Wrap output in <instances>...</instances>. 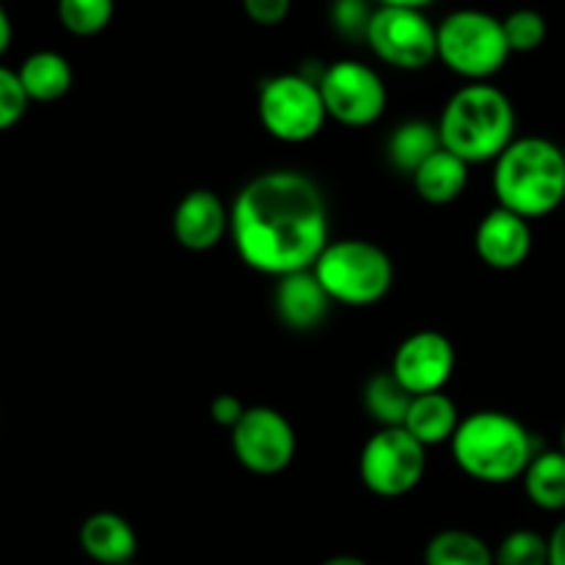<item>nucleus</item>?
Here are the masks:
<instances>
[{
	"instance_id": "obj_1",
	"label": "nucleus",
	"mask_w": 565,
	"mask_h": 565,
	"mask_svg": "<svg viewBox=\"0 0 565 565\" xmlns=\"http://www.w3.org/2000/svg\"><path fill=\"white\" fill-rule=\"evenodd\" d=\"M230 235L243 263L259 274L281 279L312 270L329 246L323 191L301 171H265L232 202Z\"/></svg>"
},
{
	"instance_id": "obj_2",
	"label": "nucleus",
	"mask_w": 565,
	"mask_h": 565,
	"mask_svg": "<svg viewBox=\"0 0 565 565\" xmlns=\"http://www.w3.org/2000/svg\"><path fill=\"white\" fill-rule=\"evenodd\" d=\"M441 147L463 163H489L516 141L511 97L491 83H467L447 99L439 119Z\"/></svg>"
},
{
	"instance_id": "obj_3",
	"label": "nucleus",
	"mask_w": 565,
	"mask_h": 565,
	"mask_svg": "<svg viewBox=\"0 0 565 565\" xmlns=\"http://www.w3.org/2000/svg\"><path fill=\"white\" fill-rule=\"evenodd\" d=\"M497 207H505L522 218H544L565 202V158L563 147L550 138H516L494 160Z\"/></svg>"
},
{
	"instance_id": "obj_4",
	"label": "nucleus",
	"mask_w": 565,
	"mask_h": 565,
	"mask_svg": "<svg viewBox=\"0 0 565 565\" xmlns=\"http://www.w3.org/2000/svg\"><path fill=\"white\" fill-rule=\"evenodd\" d=\"M452 461L478 483L502 486L524 478L535 458L533 434L505 412H475L461 419L450 441Z\"/></svg>"
},
{
	"instance_id": "obj_5",
	"label": "nucleus",
	"mask_w": 565,
	"mask_h": 565,
	"mask_svg": "<svg viewBox=\"0 0 565 565\" xmlns=\"http://www.w3.org/2000/svg\"><path fill=\"white\" fill-rule=\"evenodd\" d=\"M312 274L331 303L345 307H373L390 296L395 285V265L390 254L370 241L348 237L323 248Z\"/></svg>"
},
{
	"instance_id": "obj_6",
	"label": "nucleus",
	"mask_w": 565,
	"mask_h": 565,
	"mask_svg": "<svg viewBox=\"0 0 565 565\" xmlns=\"http://www.w3.org/2000/svg\"><path fill=\"white\" fill-rule=\"evenodd\" d=\"M439 61L469 83H486L511 58L502 20L480 9H458L436 25Z\"/></svg>"
},
{
	"instance_id": "obj_7",
	"label": "nucleus",
	"mask_w": 565,
	"mask_h": 565,
	"mask_svg": "<svg viewBox=\"0 0 565 565\" xmlns=\"http://www.w3.org/2000/svg\"><path fill=\"white\" fill-rule=\"evenodd\" d=\"M257 114L268 136L285 143L312 141L329 119L318 81L298 72L268 77L259 86Z\"/></svg>"
},
{
	"instance_id": "obj_8",
	"label": "nucleus",
	"mask_w": 565,
	"mask_h": 565,
	"mask_svg": "<svg viewBox=\"0 0 565 565\" xmlns=\"http://www.w3.org/2000/svg\"><path fill=\"white\" fill-rule=\"evenodd\" d=\"M428 447L419 445L406 428H379L362 447L359 478L370 494L381 500L406 497L423 483Z\"/></svg>"
},
{
	"instance_id": "obj_9",
	"label": "nucleus",
	"mask_w": 565,
	"mask_h": 565,
	"mask_svg": "<svg viewBox=\"0 0 565 565\" xmlns=\"http://www.w3.org/2000/svg\"><path fill=\"white\" fill-rule=\"evenodd\" d=\"M367 44L384 64L417 72L439 58V31L419 9L375 6Z\"/></svg>"
},
{
	"instance_id": "obj_10",
	"label": "nucleus",
	"mask_w": 565,
	"mask_h": 565,
	"mask_svg": "<svg viewBox=\"0 0 565 565\" xmlns=\"http://www.w3.org/2000/svg\"><path fill=\"white\" fill-rule=\"evenodd\" d=\"M329 119L345 127H370L384 116L386 86L373 66L342 58L326 66L318 77Z\"/></svg>"
},
{
	"instance_id": "obj_11",
	"label": "nucleus",
	"mask_w": 565,
	"mask_h": 565,
	"mask_svg": "<svg viewBox=\"0 0 565 565\" xmlns=\"http://www.w3.org/2000/svg\"><path fill=\"white\" fill-rule=\"evenodd\" d=\"M230 441L237 463L263 478L285 472L296 458V430L290 419L268 406L246 408L241 423L230 430Z\"/></svg>"
},
{
	"instance_id": "obj_12",
	"label": "nucleus",
	"mask_w": 565,
	"mask_h": 565,
	"mask_svg": "<svg viewBox=\"0 0 565 565\" xmlns=\"http://www.w3.org/2000/svg\"><path fill=\"white\" fill-rule=\"evenodd\" d=\"M452 370H456V348L439 331H414L397 345L392 359V375L414 397L445 392Z\"/></svg>"
},
{
	"instance_id": "obj_13",
	"label": "nucleus",
	"mask_w": 565,
	"mask_h": 565,
	"mask_svg": "<svg viewBox=\"0 0 565 565\" xmlns=\"http://www.w3.org/2000/svg\"><path fill=\"white\" fill-rule=\"evenodd\" d=\"M475 252L494 270L522 268L533 252L530 221L505 207H494L475 230Z\"/></svg>"
},
{
	"instance_id": "obj_14",
	"label": "nucleus",
	"mask_w": 565,
	"mask_h": 565,
	"mask_svg": "<svg viewBox=\"0 0 565 565\" xmlns=\"http://www.w3.org/2000/svg\"><path fill=\"white\" fill-rule=\"evenodd\" d=\"M177 243L188 252H210L230 235V210L221 202L218 193L207 188L185 193L180 199L171 218Z\"/></svg>"
},
{
	"instance_id": "obj_15",
	"label": "nucleus",
	"mask_w": 565,
	"mask_h": 565,
	"mask_svg": "<svg viewBox=\"0 0 565 565\" xmlns=\"http://www.w3.org/2000/svg\"><path fill=\"white\" fill-rule=\"evenodd\" d=\"M276 318L292 331H312L326 320L331 309V298L320 287L312 270L281 276L274 290Z\"/></svg>"
},
{
	"instance_id": "obj_16",
	"label": "nucleus",
	"mask_w": 565,
	"mask_h": 565,
	"mask_svg": "<svg viewBox=\"0 0 565 565\" xmlns=\"http://www.w3.org/2000/svg\"><path fill=\"white\" fill-rule=\"evenodd\" d=\"M81 550L99 565H130L138 552V535L125 516L110 511L92 513L81 524Z\"/></svg>"
},
{
	"instance_id": "obj_17",
	"label": "nucleus",
	"mask_w": 565,
	"mask_h": 565,
	"mask_svg": "<svg viewBox=\"0 0 565 565\" xmlns=\"http://www.w3.org/2000/svg\"><path fill=\"white\" fill-rule=\"evenodd\" d=\"M412 182L414 191H417V196L423 202L445 207V204H452L456 199H461V193L467 191L469 163H463L461 158H456V154L441 147L434 158H428L414 171Z\"/></svg>"
},
{
	"instance_id": "obj_18",
	"label": "nucleus",
	"mask_w": 565,
	"mask_h": 565,
	"mask_svg": "<svg viewBox=\"0 0 565 565\" xmlns=\"http://www.w3.org/2000/svg\"><path fill=\"white\" fill-rule=\"evenodd\" d=\"M458 425H461V414L452 397H447L445 392H430V395L414 397L403 428L423 447H436L452 441Z\"/></svg>"
},
{
	"instance_id": "obj_19",
	"label": "nucleus",
	"mask_w": 565,
	"mask_h": 565,
	"mask_svg": "<svg viewBox=\"0 0 565 565\" xmlns=\"http://www.w3.org/2000/svg\"><path fill=\"white\" fill-rule=\"evenodd\" d=\"M22 88H25L31 103H55L72 88V66L70 61L53 50H39L28 55L17 70Z\"/></svg>"
},
{
	"instance_id": "obj_20",
	"label": "nucleus",
	"mask_w": 565,
	"mask_h": 565,
	"mask_svg": "<svg viewBox=\"0 0 565 565\" xmlns=\"http://www.w3.org/2000/svg\"><path fill=\"white\" fill-rule=\"evenodd\" d=\"M524 491L539 511H565V452L541 450L524 472Z\"/></svg>"
},
{
	"instance_id": "obj_21",
	"label": "nucleus",
	"mask_w": 565,
	"mask_h": 565,
	"mask_svg": "<svg viewBox=\"0 0 565 565\" xmlns=\"http://www.w3.org/2000/svg\"><path fill=\"white\" fill-rule=\"evenodd\" d=\"M441 149L439 127L430 125V121L412 119L403 121L395 132L386 141V158L403 174H412L425 163L428 158H434Z\"/></svg>"
},
{
	"instance_id": "obj_22",
	"label": "nucleus",
	"mask_w": 565,
	"mask_h": 565,
	"mask_svg": "<svg viewBox=\"0 0 565 565\" xmlns=\"http://www.w3.org/2000/svg\"><path fill=\"white\" fill-rule=\"evenodd\" d=\"M425 565H494V550L469 530H441L425 546Z\"/></svg>"
},
{
	"instance_id": "obj_23",
	"label": "nucleus",
	"mask_w": 565,
	"mask_h": 565,
	"mask_svg": "<svg viewBox=\"0 0 565 565\" xmlns=\"http://www.w3.org/2000/svg\"><path fill=\"white\" fill-rule=\"evenodd\" d=\"M414 395L406 392V386L392 375V370L375 373L364 384V408L381 428H403Z\"/></svg>"
},
{
	"instance_id": "obj_24",
	"label": "nucleus",
	"mask_w": 565,
	"mask_h": 565,
	"mask_svg": "<svg viewBox=\"0 0 565 565\" xmlns=\"http://www.w3.org/2000/svg\"><path fill=\"white\" fill-rule=\"evenodd\" d=\"M114 0H58V20L72 36H97L114 20Z\"/></svg>"
},
{
	"instance_id": "obj_25",
	"label": "nucleus",
	"mask_w": 565,
	"mask_h": 565,
	"mask_svg": "<svg viewBox=\"0 0 565 565\" xmlns=\"http://www.w3.org/2000/svg\"><path fill=\"white\" fill-rule=\"evenodd\" d=\"M494 565H550V539L535 530H513L494 550Z\"/></svg>"
},
{
	"instance_id": "obj_26",
	"label": "nucleus",
	"mask_w": 565,
	"mask_h": 565,
	"mask_svg": "<svg viewBox=\"0 0 565 565\" xmlns=\"http://www.w3.org/2000/svg\"><path fill=\"white\" fill-rule=\"evenodd\" d=\"M502 28H505V39L511 53H533L541 44L546 42V20L541 11L535 9H516L502 20Z\"/></svg>"
},
{
	"instance_id": "obj_27",
	"label": "nucleus",
	"mask_w": 565,
	"mask_h": 565,
	"mask_svg": "<svg viewBox=\"0 0 565 565\" xmlns=\"http://www.w3.org/2000/svg\"><path fill=\"white\" fill-rule=\"evenodd\" d=\"M373 6L370 0H334L331 9V25L342 39L351 42H367V28L373 20Z\"/></svg>"
},
{
	"instance_id": "obj_28",
	"label": "nucleus",
	"mask_w": 565,
	"mask_h": 565,
	"mask_svg": "<svg viewBox=\"0 0 565 565\" xmlns=\"http://www.w3.org/2000/svg\"><path fill=\"white\" fill-rule=\"evenodd\" d=\"M28 94L22 88L20 75L0 64V132L11 130L28 110Z\"/></svg>"
},
{
	"instance_id": "obj_29",
	"label": "nucleus",
	"mask_w": 565,
	"mask_h": 565,
	"mask_svg": "<svg viewBox=\"0 0 565 565\" xmlns=\"http://www.w3.org/2000/svg\"><path fill=\"white\" fill-rule=\"evenodd\" d=\"M241 3L248 20L263 28H274L287 20L292 0H241Z\"/></svg>"
},
{
	"instance_id": "obj_30",
	"label": "nucleus",
	"mask_w": 565,
	"mask_h": 565,
	"mask_svg": "<svg viewBox=\"0 0 565 565\" xmlns=\"http://www.w3.org/2000/svg\"><path fill=\"white\" fill-rule=\"evenodd\" d=\"M243 414H246V406H243L235 395H218L210 403V417H213V423L221 425V428L232 430L241 423Z\"/></svg>"
},
{
	"instance_id": "obj_31",
	"label": "nucleus",
	"mask_w": 565,
	"mask_h": 565,
	"mask_svg": "<svg viewBox=\"0 0 565 565\" xmlns=\"http://www.w3.org/2000/svg\"><path fill=\"white\" fill-rule=\"evenodd\" d=\"M550 565H565V519L550 535Z\"/></svg>"
},
{
	"instance_id": "obj_32",
	"label": "nucleus",
	"mask_w": 565,
	"mask_h": 565,
	"mask_svg": "<svg viewBox=\"0 0 565 565\" xmlns=\"http://www.w3.org/2000/svg\"><path fill=\"white\" fill-rule=\"evenodd\" d=\"M11 20H9V11L3 9V3H0V55L6 53V50H9V44H11Z\"/></svg>"
},
{
	"instance_id": "obj_33",
	"label": "nucleus",
	"mask_w": 565,
	"mask_h": 565,
	"mask_svg": "<svg viewBox=\"0 0 565 565\" xmlns=\"http://www.w3.org/2000/svg\"><path fill=\"white\" fill-rule=\"evenodd\" d=\"M379 6H401V9H419L423 11L425 6L436 3V0H375Z\"/></svg>"
},
{
	"instance_id": "obj_34",
	"label": "nucleus",
	"mask_w": 565,
	"mask_h": 565,
	"mask_svg": "<svg viewBox=\"0 0 565 565\" xmlns=\"http://www.w3.org/2000/svg\"><path fill=\"white\" fill-rule=\"evenodd\" d=\"M320 565H370L367 561H362V557H353V555H337V557H329L326 563Z\"/></svg>"
},
{
	"instance_id": "obj_35",
	"label": "nucleus",
	"mask_w": 565,
	"mask_h": 565,
	"mask_svg": "<svg viewBox=\"0 0 565 565\" xmlns=\"http://www.w3.org/2000/svg\"><path fill=\"white\" fill-rule=\"evenodd\" d=\"M561 450L565 452V425H563V434H561Z\"/></svg>"
},
{
	"instance_id": "obj_36",
	"label": "nucleus",
	"mask_w": 565,
	"mask_h": 565,
	"mask_svg": "<svg viewBox=\"0 0 565 565\" xmlns=\"http://www.w3.org/2000/svg\"><path fill=\"white\" fill-rule=\"evenodd\" d=\"M563 158H565V147H563Z\"/></svg>"
},
{
	"instance_id": "obj_37",
	"label": "nucleus",
	"mask_w": 565,
	"mask_h": 565,
	"mask_svg": "<svg viewBox=\"0 0 565 565\" xmlns=\"http://www.w3.org/2000/svg\"><path fill=\"white\" fill-rule=\"evenodd\" d=\"M130 565H136V563H130Z\"/></svg>"
}]
</instances>
